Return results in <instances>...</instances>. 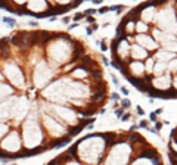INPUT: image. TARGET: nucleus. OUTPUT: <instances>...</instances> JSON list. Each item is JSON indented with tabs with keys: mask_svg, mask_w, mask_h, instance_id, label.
<instances>
[{
	"mask_svg": "<svg viewBox=\"0 0 177 165\" xmlns=\"http://www.w3.org/2000/svg\"><path fill=\"white\" fill-rule=\"evenodd\" d=\"M92 2H93V3H96V5H97V3H102V0H92Z\"/></svg>",
	"mask_w": 177,
	"mask_h": 165,
	"instance_id": "44",
	"label": "nucleus"
},
{
	"mask_svg": "<svg viewBox=\"0 0 177 165\" xmlns=\"http://www.w3.org/2000/svg\"><path fill=\"white\" fill-rule=\"evenodd\" d=\"M8 131H9V127L6 124H3V122H0V139H2Z\"/></svg>",
	"mask_w": 177,
	"mask_h": 165,
	"instance_id": "26",
	"label": "nucleus"
},
{
	"mask_svg": "<svg viewBox=\"0 0 177 165\" xmlns=\"http://www.w3.org/2000/svg\"><path fill=\"white\" fill-rule=\"evenodd\" d=\"M167 69H168V72H177V58L171 59L167 63Z\"/></svg>",
	"mask_w": 177,
	"mask_h": 165,
	"instance_id": "24",
	"label": "nucleus"
},
{
	"mask_svg": "<svg viewBox=\"0 0 177 165\" xmlns=\"http://www.w3.org/2000/svg\"><path fill=\"white\" fill-rule=\"evenodd\" d=\"M140 16H142V19L146 21V22L152 21V19H153V16H155V8L148 6V3H146V8L143 9V12H140Z\"/></svg>",
	"mask_w": 177,
	"mask_h": 165,
	"instance_id": "20",
	"label": "nucleus"
},
{
	"mask_svg": "<svg viewBox=\"0 0 177 165\" xmlns=\"http://www.w3.org/2000/svg\"><path fill=\"white\" fill-rule=\"evenodd\" d=\"M15 3H18V5H22V3H25V0H13Z\"/></svg>",
	"mask_w": 177,
	"mask_h": 165,
	"instance_id": "42",
	"label": "nucleus"
},
{
	"mask_svg": "<svg viewBox=\"0 0 177 165\" xmlns=\"http://www.w3.org/2000/svg\"><path fill=\"white\" fill-rule=\"evenodd\" d=\"M146 125H148L146 121H142V122H140V127H146Z\"/></svg>",
	"mask_w": 177,
	"mask_h": 165,
	"instance_id": "43",
	"label": "nucleus"
},
{
	"mask_svg": "<svg viewBox=\"0 0 177 165\" xmlns=\"http://www.w3.org/2000/svg\"><path fill=\"white\" fill-rule=\"evenodd\" d=\"M156 22L162 30L168 31V32H177V19L173 10V6H168L162 10H159L156 13Z\"/></svg>",
	"mask_w": 177,
	"mask_h": 165,
	"instance_id": "5",
	"label": "nucleus"
},
{
	"mask_svg": "<svg viewBox=\"0 0 177 165\" xmlns=\"http://www.w3.org/2000/svg\"><path fill=\"white\" fill-rule=\"evenodd\" d=\"M58 3H61V5H68V3H71L72 0H56Z\"/></svg>",
	"mask_w": 177,
	"mask_h": 165,
	"instance_id": "28",
	"label": "nucleus"
},
{
	"mask_svg": "<svg viewBox=\"0 0 177 165\" xmlns=\"http://www.w3.org/2000/svg\"><path fill=\"white\" fill-rule=\"evenodd\" d=\"M136 109H137V114H139V115H143V114H145V112H143V109H142V108H139V106H137Z\"/></svg>",
	"mask_w": 177,
	"mask_h": 165,
	"instance_id": "36",
	"label": "nucleus"
},
{
	"mask_svg": "<svg viewBox=\"0 0 177 165\" xmlns=\"http://www.w3.org/2000/svg\"><path fill=\"white\" fill-rule=\"evenodd\" d=\"M112 81H114V84H115V86H118V84H120V83H118V80H117V77H115V75H112Z\"/></svg>",
	"mask_w": 177,
	"mask_h": 165,
	"instance_id": "40",
	"label": "nucleus"
},
{
	"mask_svg": "<svg viewBox=\"0 0 177 165\" xmlns=\"http://www.w3.org/2000/svg\"><path fill=\"white\" fill-rule=\"evenodd\" d=\"M151 121H156V115H155L153 112L151 114Z\"/></svg>",
	"mask_w": 177,
	"mask_h": 165,
	"instance_id": "41",
	"label": "nucleus"
},
{
	"mask_svg": "<svg viewBox=\"0 0 177 165\" xmlns=\"http://www.w3.org/2000/svg\"><path fill=\"white\" fill-rule=\"evenodd\" d=\"M153 65H155V61H153V58H148V61H146V65H145V71L148 72V74H151V72H152V69H153Z\"/></svg>",
	"mask_w": 177,
	"mask_h": 165,
	"instance_id": "25",
	"label": "nucleus"
},
{
	"mask_svg": "<svg viewBox=\"0 0 177 165\" xmlns=\"http://www.w3.org/2000/svg\"><path fill=\"white\" fill-rule=\"evenodd\" d=\"M71 40L66 35H61V37H55L53 41L49 46V58L55 62V63H64L65 61H68V58L72 53V47H71Z\"/></svg>",
	"mask_w": 177,
	"mask_h": 165,
	"instance_id": "3",
	"label": "nucleus"
},
{
	"mask_svg": "<svg viewBox=\"0 0 177 165\" xmlns=\"http://www.w3.org/2000/svg\"><path fill=\"white\" fill-rule=\"evenodd\" d=\"M131 56L134 58V59H145V58H148V50L146 49H143L142 46H139V44H133L131 46Z\"/></svg>",
	"mask_w": 177,
	"mask_h": 165,
	"instance_id": "17",
	"label": "nucleus"
},
{
	"mask_svg": "<svg viewBox=\"0 0 177 165\" xmlns=\"http://www.w3.org/2000/svg\"><path fill=\"white\" fill-rule=\"evenodd\" d=\"M152 87L155 90H159V91H168L170 87H171V77L167 72L165 75H161V77H156L152 80Z\"/></svg>",
	"mask_w": 177,
	"mask_h": 165,
	"instance_id": "12",
	"label": "nucleus"
},
{
	"mask_svg": "<svg viewBox=\"0 0 177 165\" xmlns=\"http://www.w3.org/2000/svg\"><path fill=\"white\" fill-rule=\"evenodd\" d=\"M53 77V71L52 68L47 65L46 61H41L37 63V66L34 68V75H32V80H34V84L37 87H44L50 78Z\"/></svg>",
	"mask_w": 177,
	"mask_h": 165,
	"instance_id": "6",
	"label": "nucleus"
},
{
	"mask_svg": "<svg viewBox=\"0 0 177 165\" xmlns=\"http://www.w3.org/2000/svg\"><path fill=\"white\" fill-rule=\"evenodd\" d=\"M0 149H2L3 152H8V153L19 152V149H21V139H19L18 131H12L10 134H8L2 140V143H0Z\"/></svg>",
	"mask_w": 177,
	"mask_h": 165,
	"instance_id": "10",
	"label": "nucleus"
},
{
	"mask_svg": "<svg viewBox=\"0 0 177 165\" xmlns=\"http://www.w3.org/2000/svg\"><path fill=\"white\" fill-rule=\"evenodd\" d=\"M3 80V75H2V72H0V81H2Z\"/></svg>",
	"mask_w": 177,
	"mask_h": 165,
	"instance_id": "45",
	"label": "nucleus"
},
{
	"mask_svg": "<svg viewBox=\"0 0 177 165\" xmlns=\"http://www.w3.org/2000/svg\"><path fill=\"white\" fill-rule=\"evenodd\" d=\"M122 112H124V109H122V108H121V109H117V111H115V114H117V117H120V118L122 117Z\"/></svg>",
	"mask_w": 177,
	"mask_h": 165,
	"instance_id": "30",
	"label": "nucleus"
},
{
	"mask_svg": "<svg viewBox=\"0 0 177 165\" xmlns=\"http://www.w3.org/2000/svg\"><path fill=\"white\" fill-rule=\"evenodd\" d=\"M148 24H145L143 21H140V22H136V31L140 32V34H143L145 31H148Z\"/></svg>",
	"mask_w": 177,
	"mask_h": 165,
	"instance_id": "23",
	"label": "nucleus"
},
{
	"mask_svg": "<svg viewBox=\"0 0 177 165\" xmlns=\"http://www.w3.org/2000/svg\"><path fill=\"white\" fill-rule=\"evenodd\" d=\"M130 105H131V103H130V100H129V99H124V100L121 102V108H122V109H129V108H130Z\"/></svg>",
	"mask_w": 177,
	"mask_h": 165,
	"instance_id": "27",
	"label": "nucleus"
},
{
	"mask_svg": "<svg viewBox=\"0 0 177 165\" xmlns=\"http://www.w3.org/2000/svg\"><path fill=\"white\" fill-rule=\"evenodd\" d=\"M106 10H109V8L108 6H103V8L99 9V13H106Z\"/></svg>",
	"mask_w": 177,
	"mask_h": 165,
	"instance_id": "32",
	"label": "nucleus"
},
{
	"mask_svg": "<svg viewBox=\"0 0 177 165\" xmlns=\"http://www.w3.org/2000/svg\"><path fill=\"white\" fill-rule=\"evenodd\" d=\"M87 94H88V87L86 84L68 80V78H62V80L52 83L43 91V96L53 102H68V100L72 102Z\"/></svg>",
	"mask_w": 177,
	"mask_h": 165,
	"instance_id": "1",
	"label": "nucleus"
},
{
	"mask_svg": "<svg viewBox=\"0 0 177 165\" xmlns=\"http://www.w3.org/2000/svg\"><path fill=\"white\" fill-rule=\"evenodd\" d=\"M111 97H112L114 100H118V99H120V96H118V93H112V96H111Z\"/></svg>",
	"mask_w": 177,
	"mask_h": 165,
	"instance_id": "37",
	"label": "nucleus"
},
{
	"mask_svg": "<svg viewBox=\"0 0 177 165\" xmlns=\"http://www.w3.org/2000/svg\"><path fill=\"white\" fill-rule=\"evenodd\" d=\"M72 75H74L75 78H84V77L88 75V69H86V66L81 65L80 68H75V69L72 71Z\"/></svg>",
	"mask_w": 177,
	"mask_h": 165,
	"instance_id": "22",
	"label": "nucleus"
},
{
	"mask_svg": "<svg viewBox=\"0 0 177 165\" xmlns=\"http://www.w3.org/2000/svg\"><path fill=\"white\" fill-rule=\"evenodd\" d=\"M30 111V103L27 100L25 96H21V97H16L15 103H13V109H12V118L15 121H22L27 114Z\"/></svg>",
	"mask_w": 177,
	"mask_h": 165,
	"instance_id": "11",
	"label": "nucleus"
},
{
	"mask_svg": "<svg viewBox=\"0 0 177 165\" xmlns=\"http://www.w3.org/2000/svg\"><path fill=\"white\" fill-rule=\"evenodd\" d=\"M83 16H84V15H81V13H80V15H75L74 19H75V21H80V19H83Z\"/></svg>",
	"mask_w": 177,
	"mask_h": 165,
	"instance_id": "34",
	"label": "nucleus"
},
{
	"mask_svg": "<svg viewBox=\"0 0 177 165\" xmlns=\"http://www.w3.org/2000/svg\"><path fill=\"white\" fill-rule=\"evenodd\" d=\"M41 111L49 114L50 117H53L55 119H61L66 124H77L78 122V118H77V114L69 109L66 106H62V105H49V103H43L41 106Z\"/></svg>",
	"mask_w": 177,
	"mask_h": 165,
	"instance_id": "4",
	"label": "nucleus"
},
{
	"mask_svg": "<svg viewBox=\"0 0 177 165\" xmlns=\"http://www.w3.org/2000/svg\"><path fill=\"white\" fill-rule=\"evenodd\" d=\"M5 75L18 88H22L25 86V77L22 74V71L18 68V65L13 63V62H6L5 63Z\"/></svg>",
	"mask_w": 177,
	"mask_h": 165,
	"instance_id": "7",
	"label": "nucleus"
},
{
	"mask_svg": "<svg viewBox=\"0 0 177 165\" xmlns=\"http://www.w3.org/2000/svg\"><path fill=\"white\" fill-rule=\"evenodd\" d=\"M161 127H162L161 122H156V124H155V128H156V130H161Z\"/></svg>",
	"mask_w": 177,
	"mask_h": 165,
	"instance_id": "39",
	"label": "nucleus"
},
{
	"mask_svg": "<svg viewBox=\"0 0 177 165\" xmlns=\"http://www.w3.org/2000/svg\"><path fill=\"white\" fill-rule=\"evenodd\" d=\"M24 134V144L27 149H37L39 146L43 143V131L39 124V119L35 115L27 117V121L24 122L22 128Z\"/></svg>",
	"mask_w": 177,
	"mask_h": 165,
	"instance_id": "2",
	"label": "nucleus"
},
{
	"mask_svg": "<svg viewBox=\"0 0 177 165\" xmlns=\"http://www.w3.org/2000/svg\"><path fill=\"white\" fill-rule=\"evenodd\" d=\"M171 86H173V87L176 88V91H177V77H176V78L173 80V84H171Z\"/></svg>",
	"mask_w": 177,
	"mask_h": 165,
	"instance_id": "35",
	"label": "nucleus"
},
{
	"mask_svg": "<svg viewBox=\"0 0 177 165\" xmlns=\"http://www.w3.org/2000/svg\"><path fill=\"white\" fill-rule=\"evenodd\" d=\"M153 40L161 43L164 50H168V52H173V53L177 52V39L171 32H164L161 30L155 28L153 30Z\"/></svg>",
	"mask_w": 177,
	"mask_h": 165,
	"instance_id": "8",
	"label": "nucleus"
},
{
	"mask_svg": "<svg viewBox=\"0 0 177 165\" xmlns=\"http://www.w3.org/2000/svg\"><path fill=\"white\" fill-rule=\"evenodd\" d=\"M95 13H96L95 9H88V10H86V15H95Z\"/></svg>",
	"mask_w": 177,
	"mask_h": 165,
	"instance_id": "33",
	"label": "nucleus"
},
{
	"mask_svg": "<svg viewBox=\"0 0 177 165\" xmlns=\"http://www.w3.org/2000/svg\"><path fill=\"white\" fill-rule=\"evenodd\" d=\"M136 40H137L139 46H142L143 49H148V50H156V49H158L156 41H155L152 37L146 35V34H139L137 37H136Z\"/></svg>",
	"mask_w": 177,
	"mask_h": 165,
	"instance_id": "14",
	"label": "nucleus"
},
{
	"mask_svg": "<svg viewBox=\"0 0 177 165\" xmlns=\"http://www.w3.org/2000/svg\"><path fill=\"white\" fill-rule=\"evenodd\" d=\"M15 100H16V96H13V97H10V99L0 103V121L12 118V109H13Z\"/></svg>",
	"mask_w": 177,
	"mask_h": 165,
	"instance_id": "13",
	"label": "nucleus"
},
{
	"mask_svg": "<svg viewBox=\"0 0 177 165\" xmlns=\"http://www.w3.org/2000/svg\"><path fill=\"white\" fill-rule=\"evenodd\" d=\"M121 119H122V121H129V119H130V114H122Z\"/></svg>",
	"mask_w": 177,
	"mask_h": 165,
	"instance_id": "31",
	"label": "nucleus"
},
{
	"mask_svg": "<svg viewBox=\"0 0 177 165\" xmlns=\"http://www.w3.org/2000/svg\"><path fill=\"white\" fill-rule=\"evenodd\" d=\"M121 93H122L124 96H129V88H126V87H121Z\"/></svg>",
	"mask_w": 177,
	"mask_h": 165,
	"instance_id": "29",
	"label": "nucleus"
},
{
	"mask_svg": "<svg viewBox=\"0 0 177 165\" xmlns=\"http://www.w3.org/2000/svg\"><path fill=\"white\" fill-rule=\"evenodd\" d=\"M13 94V87H10L6 83H0V100H3Z\"/></svg>",
	"mask_w": 177,
	"mask_h": 165,
	"instance_id": "19",
	"label": "nucleus"
},
{
	"mask_svg": "<svg viewBox=\"0 0 177 165\" xmlns=\"http://www.w3.org/2000/svg\"><path fill=\"white\" fill-rule=\"evenodd\" d=\"M129 66H130V71H131V74H133V75H136V78H137V77H142V75H143V72H145V65L142 63L140 61H134V62H130V63H129Z\"/></svg>",
	"mask_w": 177,
	"mask_h": 165,
	"instance_id": "16",
	"label": "nucleus"
},
{
	"mask_svg": "<svg viewBox=\"0 0 177 165\" xmlns=\"http://www.w3.org/2000/svg\"><path fill=\"white\" fill-rule=\"evenodd\" d=\"M165 69H167V63H165V62H156V63L153 65L152 72H153L156 77H161L164 72H165Z\"/></svg>",
	"mask_w": 177,
	"mask_h": 165,
	"instance_id": "21",
	"label": "nucleus"
},
{
	"mask_svg": "<svg viewBox=\"0 0 177 165\" xmlns=\"http://www.w3.org/2000/svg\"><path fill=\"white\" fill-rule=\"evenodd\" d=\"M41 122L46 127V130L50 133V136H53V137H61L66 133V128L62 124H59L58 119H55L53 117H50L46 112L41 114Z\"/></svg>",
	"mask_w": 177,
	"mask_h": 165,
	"instance_id": "9",
	"label": "nucleus"
},
{
	"mask_svg": "<svg viewBox=\"0 0 177 165\" xmlns=\"http://www.w3.org/2000/svg\"><path fill=\"white\" fill-rule=\"evenodd\" d=\"M156 58H158V62H165V63H167V62H170L171 59H174V58H176V53L161 49V50H158V52H156Z\"/></svg>",
	"mask_w": 177,
	"mask_h": 165,
	"instance_id": "18",
	"label": "nucleus"
},
{
	"mask_svg": "<svg viewBox=\"0 0 177 165\" xmlns=\"http://www.w3.org/2000/svg\"><path fill=\"white\" fill-rule=\"evenodd\" d=\"M155 115H159V114H162V108H159V109H156V111L153 112Z\"/></svg>",
	"mask_w": 177,
	"mask_h": 165,
	"instance_id": "38",
	"label": "nucleus"
},
{
	"mask_svg": "<svg viewBox=\"0 0 177 165\" xmlns=\"http://www.w3.org/2000/svg\"><path fill=\"white\" fill-rule=\"evenodd\" d=\"M27 6L32 13H39L47 9V2L46 0H30Z\"/></svg>",
	"mask_w": 177,
	"mask_h": 165,
	"instance_id": "15",
	"label": "nucleus"
}]
</instances>
